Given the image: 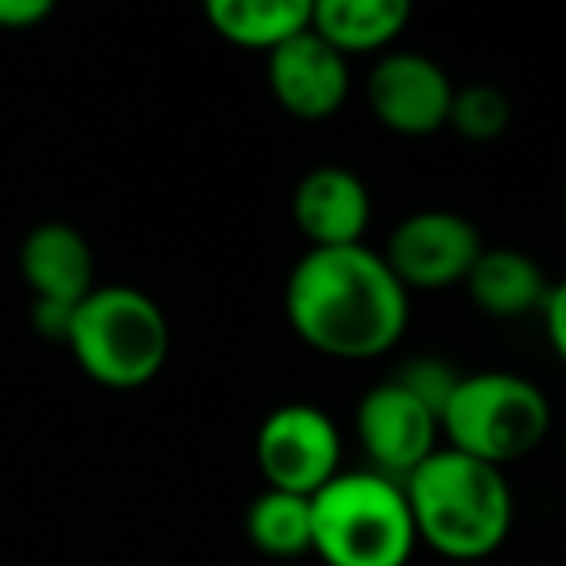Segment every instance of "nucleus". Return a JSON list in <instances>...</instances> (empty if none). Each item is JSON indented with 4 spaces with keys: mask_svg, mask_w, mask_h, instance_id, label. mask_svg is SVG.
<instances>
[{
    "mask_svg": "<svg viewBox=\"0 0 566 566\" xmlns=\"http://www.w3.org/2000/svg\"><path fill=\"white\" fill-rule=\"evenodd\" d=\"M283 315L315 354L338 361L380 357L408 331V287L369 244L311 249L287 275Z\"/></svg>",
    "mask_w": 566,
    "mask_h": 566,
    "instance_id": "nucleus-1",
    "label": "nucleus"
},
{
    "mask_svg": "<svg viewBox=\"0 0 566 566\" xmlns=\"http://www.w3.org/2000/svg\"><path fill=\"white\" fill-rule=\"evenodd\" d=\"M419 543L454 563L493 555L512 532V489L504 470L439 447L403 481Z\"/></svg>",
    "mask_w": 566,
    "mask_h": 566,
    "instance_id": "nucleus-2",
    "label": "nucleus"
},
{
    "mask_svg": "<svg viewBox=\"0 0 566 566\" xmlns=\"http://www.w3.org/2000/svg\"><path fill=\"white\" fill-rule=\"evenodd\" d=\"M419 547L403 485L377 470H342L311 496V551L326 566H408Z\"/></svg>",
    "mask_w": 566,
    "mask_h": 566,
    "instance_id": "nucleus-3",
    "label": "nucleus"
},
{
    "mask_svg": "<svg viewBox=\"0 0 566 566\" xmlns=\"http://www.w3.org/2000/svg\"><path fill=\"white\" fill-rule=\"evenodd\" d=\"M78 369L105 388H144L164 373L171 354V326L148 292L125 283H97L78 303L66 334Z\"/></svg>",
    "mask_w": 566,
    "mask_h": 566,
    "instance_id": "nucleus-4",
    "label": "nucleus"
},
{
    "mask_svg": "<svg viewBox=\"0 0 566 566\" xmlns=\"http://www.w3.org/2000/svg\"><path fill=\"white\" fill-rule=\"evenodd\" d=\"M450 450L489 465H509L532 454L551 431V400L539 385L509 369L470 373L458 380L439 419Z\"/></svg>",
    "mask_w": 566,
    "mask_h": 566,
    "instance_id": "nucleus-5",
    "label": "nucleus"
},
{
    "mask_svg": "<svg viewBox=\"0 0 566 566\" xmlns=\"http://www.w3.org/2000/svg\"><path fill=\"white\" fill-rule=\"evenodd\" d=\"M256 465L268 489L315 496L342 473V434L315 403H280L256 431Z\"/></svg>",
    "mask_w": 566,
    "mask_h": 566,
    "instance_id": "nucleus-6",
    "label": "nucleus"
},
{
    "mask_svg": "<svg viewBox=\"0 0 566 566\" xmlns=\"http://www.w3.org/2000/svg\"><path fill=\"white\" fill-rule=\"evenodd\" d=\"M481 233L470 218L454 210H419L408 213L388 233L380 256L388 260L396 280L411 292H442L465 283L470 268L481 256Z\"/></svg>",
    "mask_w": 566,
    "mask_h": 566,
    "instance_id": "nucleus-7",
    "label": "nucleus"
},
{
    "mask_svg": "<svg viewBox=\"0 0 566 566\" xmlns=\"http://www.w3.org/2000/svg\"><path fill=\"white\" fill-rule=\"evenodd\" d=\"M357 439L373 470L392 481H408L439 450V416L400 380H380L357 403Z\"/></svg>",
    "mask_w": 566,
    "mask_h": 566,
    "instance_id": "nucleus-8",
    "label": "nucleus"
},
{
    "mask_svg": "<svg viewBox=\"0 0 566 566\" xmlns=\"http://www.w3.org/2000/svg\"><path fill=\"white\" fill-rule=\"evenodd\" d=\"M454 82L434 59L419 51H392L369 71V109L396 136H431L450 125Z\"/></svg>",
    "mask_w": 566,
    "mask_h": 566,
    "instance_id": "nucleus-9",
    "label": "nucleus"
},
{
    "mask_svg": "<svg viewBox=\"0 0 566 566\" xmlns=\"http://www.w3.org/2000/svg\"><path fill=\"white\" fill-rule=\"evenodd\" d=\"M268 90L300 120H326L349 97L346 55L307 28L268 55Z\"/></svg>",
    "mask_w": 566,
    "mask_h": 566,
    "instance_id": "nucleus-10",
    "label": "nucleus"
},
{
    "mask_svg": "<svg viewBox=\"0 0 566 566\" xmlns=\"http://www.w3.org/2000/svg\"><path fill=\"white\" fill-rule=\"evenodd\" d=\"M292 213L311 249H346V244H365L361 237L373 218V198L349 167L326 164L300 179Z\"/></svg>",
    "mask_w": 566,
    "mask_h": 566,
    "instance_id": "nucleus-11",
    "label": "nucleus"
},
{
    "mask_svg": "<svg viewBox=\"0 0 566 566\" xmlns=\"http://www.w3.org/2000/svg\"><path fill=\"white\" fill-rule=\"evenodd\" d=\"M20 275H24L32 303L74 311L86 295L97 292L94 249L66 221H43L20 244Z\"/></svg>",
    "mask_w": 566,
    "mask_h": 566,
    "instance_id": "nucleus-12",
    "label": "nucleus"
},
{
    "mask_svg": "<svg viewBox=\"0 0 566 566\" xmlns=\"http://www.w3.org/2000/svg\"><path fill=\"white\" fill-rule=\"evenodd\" d=\"M465 292L489 318H524L543 311L551 283L543 275L539 260L520 249H481L478 264L465 275Z\"/></svg>",
    "mask_w": 566,
    "mask_h": 566,
    "instance_id": "nucleus-13",
    "label": "nucleus"
},
{
    "mask_svg": "<svg viewBox=\"0 0 566 566\" xmlns=\"http://www.w3.org/2000/svg\"><path fill=\"white\" fill-rule=\"evenodd\" d=\"M311 17H315L311 0H210L206 4V20L221 40L244 51H268V55L307 32Z\"/></svg>",
    "mask_w": 566,
    "mask_h": 566,
    "instance_id": "nucleus-14",
    "label": "nucleus"
},
{
    "mask_svg": "<svg viewBox=\"0 0 566 566\" xmlns=\"http://www.w3.org/2000/svg\"><path fill=\"white\" fill-rule=\"evenodd\" d=\"M408 20L411 4L403 0H315L311 32L349 59L385 51L408 28Z\"/></svg>",
    "mask_w": 566,
    "mask_h": 566,
    "instance_id": "nucleus-15",
    "label": "nucleus"
},
{
    "mask_svg": "<svg viewBox=\"0 0 566 566\" xmlns=\"http://www.w3.org/2000/svg\"><path fill=\"white\" fill-rule=\"evenodd\" d=\"M244 535L268 558H300L311 551V496L264 489L244 512Z\"/></svg>",
    "mask_w": 566,
    "mask_h": 566,
    "instance_id": "nucleus-16",
    "label": "nucleus"
},
{
    "mask_svg": "<svg viewBox=\"0 0 566 566\" xmlns=\"http://www.w3.org/2000/svg\"><path fill=\"white\" fill-rule=\"evenodd\" d=\"M512 105L504 90L489 86V82H473V86L454 90V105H450V128L462 140H496L509 128Z\"/></svg>",
    "mask_w": 566,
    "mask_h": 566,
    "instance_id": "nucleus-17",
    "label": "nucleus"
},
{
    "mask_svg": "<svg viewBox=\"0 0 566 566\" xmlns=\"http://www.w3.org/2000/svg\"><path fill=\"white\" fill-rule=\"evenodd\" d=\"M392 380H400L411 396H419V400L442 419V408H447V400L454 396V388L462 377H458L454 365L442 361V357H411L408 365L396 369Z\"/></svg>",
    "mask_w": 566,
    "mask_h": 566,
    "instance_id": "nucleus-18",
    "label": "nucleus"
},
{
    "mask_svg": "<svg viewBox=\"0 0 566 566\" xmlns=\"http://www.w3.org/2000/svg\"><path fill=\"white\" fill-rule=\"evenodd\" d=\"M543 334H547L551 349H555V357L566 365V280L551 283L547 292V303H543Z\"/></svg>",
    "mask_w": 566,
    "mask_h": 566,
    "instance_id": "nucleus-19",
    "label": "nucleus"
},
{
    "mask_svg": "<svg viewBox=\"0 0 566 566\" xmlns=\"http://www.w3.org/2000/svg\"><path fill=\"white\" fill-rule=\"evenodd\" d=\"M51 12H55L51 0H0V28H4V32L40 28Z\"/></svg>",
    "mask_w": 566,
    "mask_h": 566,
    "instance_id": "nucleus-20",
    "label": "nucleus"
},
{
    "mask_svg": "<svg viewBox=\"0 0 566 566\" xmlns=\"http://www.w3.org/2000/svg\"><path fill=\"white\" fill-rule=\"evenodd\" d=\"M563 229H566V187H563Z\"/></svg>",
    "mask_w": 566,
    "mask_h": 566,
    "instance_id": "nucleus-21",
    "label": "nucleus"
}]
</instances>
